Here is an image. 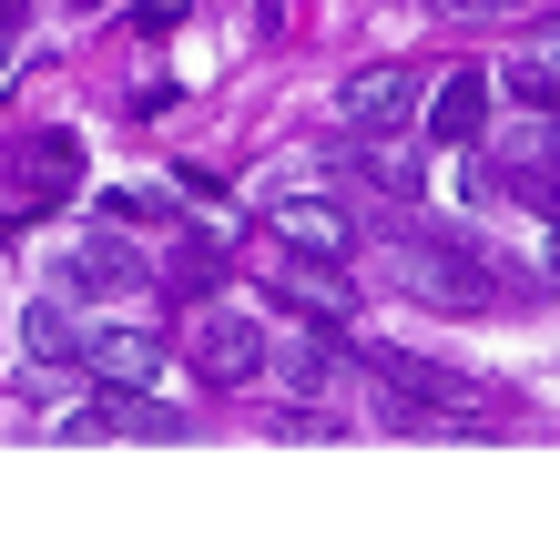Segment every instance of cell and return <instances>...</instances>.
<instances>
[{"mask_svg":"<svg viewBox=\"0 0 560 540\" xmlns=\"http://www.w3.org/2000/svg\"><path fill=\"white\" fill-rule=\"evenodd\" d=\"M368 378H377V388H398L408 409H428V418H479V409H489V388H479V378H458V367L418 357V347H368Z\"/></svg>","mask_w":560,"mask_h":540,"instance_id":"1","label":"cell"},{"mask_svg":"<svg viewBox=\"0 0 560 540\" xmlns=\"http://www.w3.org/2000/svg\"><path fill=\"white\" fill-rule=\"evenodd\" d=\"M266 296H276V307H295L306 326H326V336H337V326L357 317V286L337 276V255H295V245H276V276H266Z\"/></svg>","mask_w":560,"mask_h":540,"instance_id":"2","label":"cell"},{"mask_svg":"<svg viewBox=\"0 0 560 540\" xmlns=\"http://www.w3.org/2000/svg\"><path fill=\"white\" fill-rule=\"evenodd\" d=\"M143 286H153V265H143L133 245H122V225L82 234V245L61 255V296H92V307H113V296H122V307H133Z\"/></svg>","mask_w":560,"mask_h":540,"instance_id":"3","label":"cell"},{"mask_svg":"<svg viewBox=\"0 0 560 540\" xmlns=\"http://www.w3.org/2000/svg\"><path fill=\"white\" fill-rule=\"evenodd\" d=\"M387 265H398V286L418 296V307H458V317L489 307V276H479V255H469V245H398Z\"/></svg>","mask_w":560,"mask_h":540,"instance_id":"4","label":"cell"},{"mask_svg":"<svg viewBox=\"0 0 560 540\" xmlns=\"http://www.w3.org/2000/svg\"><path fill=\"white\" fill-rule=\"evenodd\" d=\"M266 326H255V317H235V307H214L205 326H194V378H205V388H255V378H266Z\"/></svg>","mask_w":560,"mask_h":540,"instance_id":"5","label":"cell"},{"mask_svg":"<svg viewBox=\"0 0 560 540\" xmlns=\"http://www.w3.org/2000/svg\"><path fill=\"white\" fill-rule=\"evenodd\" d=\"M418 72H408V61H368V72H347V92H337V113L357 123V133H368V143H377V133H398V123H418Z\"/></svg>","mask_w":560,"mask_h":540,"instance_id":"6","label":"cell"},{"mask_svg":"<svg viewBox=\"0 0 560 540\" xmlns=\"http://www.w3.org/2000/svg\"><path fill=\"white\" fill-rule=\"evenodd\" d=\"M184 418L163 409L153 388H103V398H82V409H61V438H174Z\"/></svg>","mask_w":560,"mask_h":540,"instance_id":"7","label":"cell"},{"mask_svg":"<svg viewBox=\"0 0 560 540\" xmlns=\"http://www.w3.org/2000/svg\"><path fill=\"white\" fill-rule=\"evenodd\" d=\"M61 367H82V317H72V296H31L21 307V378H31V398H42Z\"/></svg>","mask_w":560,"mask_h":540,"instance_id":"8","label":"cell"},{"mask_svg":"<svg viewBox=\"0 0 560 540\" xmlns=\"http://www.w3.org/2000/svg\"><path fill=\"white\" fill-rule=\"evenodd\" d=\"M266 225H276V245H295V255H337V265H347V245H357L347 205H326V194H276Z\"/></svg>","mask_w":560,"mask_h":540,"instance_id":"9","label":"cell"},{"mask_svg":"<svg viewBox=\"0 0 560 540\" xmlns=\"http://www.w3.org/2000/svg\"><path fill=\"white\" fill-rule=\"evenodd\" d=\"M82 367L103 388H153L163 378V347H153L143 326H82Z\"/></svg>","mask_w":560,"mask_h":540,"instance_id":"10","label":"cell"},{"mask_svg":"<svg viewBox=\"0 0 560 540\" xmlns=\"http://www.w3.org/2000/svg\"><path fill=\"white\" fill-rule=\"evenodd\" d=\"M418 123L439 133V143H479V123H489V72H448L439 92H418Z\"/></svg>","mask_w":560,"mask_h":540,"instance_id":"11","label":"cell"},{"mask_svg":"<svg viewBox=\"0 0 560 540\" xmlns=\"http://www.w3.org/2000/svg\"><path fill=\"white\" fill-rule=\"evenodd\" d=\"M276 367H285V388H306V398H326V388H337V347H326V336H306V347H285Z\"/></svg>","mask_w":560,"mask_h":540,"instance_id":"12","label":"cell"},{"mask_svg":"<svg viewBox=\"0 0 560 540\" xmlns=\"http://www.w3.org/2000/svg\"><path fill=\"white\" fill-rule=\"evenodd\" d=\"M103 215H113V225H153V215H163V194H143V184H122V194H103Z\"/></svg>","mask_w":560,"mask_h":540,"instance_id":"13","label":"cell"},{"mask_svg":"<svg viewBox=\"0 0 560 540\" xmlns=\"http://www.w3.org/2000/svg\"><path fill=\"white\" fill-rule=\"evenodd\" d=\"M276 438H337V418H326V409H285Z\"/></svg>","mask_w":560,"mask_h":540,"instance_id":"14","label":"cell"},{"mask_svg":"<svg viewBox=\"0 0 560 540\" xmlns=\"http://www.w3.org/2000/svg\"><path fill=\"white\" fill-rule=\"evenodd\" d=\"M11 42H21V0H0V61H11Z\"/></svg>","mask_w":560,"mask_h":540,"instance_id":"15","label":"cell"},{"mask_svg":"<svg viewBox=\"0 0 560 540\" xmlns=\"http://www.w3.org/2000/svg\"><path fill=\"white\" fill-rule=\"evenodd\" d=\"M550 276H560V215H550Z\"/></svg>","mask_w":560,"mask_h":540,"instance_id":"16","label":"cell"},{"mask_svg":"<svg viewBox=\"0 0 560 540\" xmlns=\"http://www.w3.org/2000/svg\"><path fill=\"white\" fill-rule=\"evenodd\" d=\"M469 11H500V0H469Z\"/></svg>","mask_w":560,"mask_h":540,"instance_id":"17","label":"cell"},{"mask_svg":"<svg viewBox=\"0 0 560 540\" xmlns=\"http://www.w3.org/2000/svg\"><path fill=\"white\" fill-rule=\"evenodd\" d=\"M82 11H92V0H82Z\"/></svg>","mask_w":560,"mask_h":540,"instance_id":"18","label":"cell"}]
</instances>
